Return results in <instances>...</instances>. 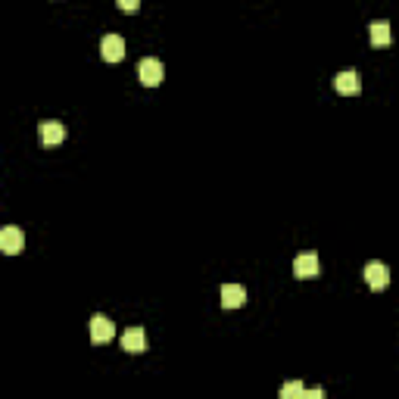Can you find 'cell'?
I'll use <instances>...</instances> for the list:
<instances>
[{
    "label": "cell",
    "instance_id": "7",
    "mask_svg": "<svg viewBox=\"0 0 399 399\" xmlns=\"http://www.w3.org/2000/svg\"><path fill=\"white\" fill-rule=\"evenodd\" d=\"M334 88H337V94H343V97H356L358 91H362V82H358V72H352V69L340 72L337 78H334Z\"/></svg>",
    "mask_w": 399,
    "mask_h": 399
},
{
    "label": "cell",
    "instance_id": "10",
    "mask_svg": "<svg viewBox=\"0 0 399 399\" xmlns=\"http://www.w3.org/2000/svg\"><path fill=\"white\" fill-rule=\"evenodd\" d=\"M368 34H372V44H374V47H387V44L393 41L390 22H384V19H374L372 25H368Z\"/></svg>",
    "mask_w": 399,
    "mask_h": 399
},
{
    "label": "cell",
    "instance_id": "4",
    "mask_svg": "<svg viewBox=\"0 0 399 399\" xmlns=\"http://www.w3.org/2000/svg\"><path fill=\"white\" fill-rule=\"evenodd\" d=\"M115 337V325L109 321L106 315H94L91 318V343H109V340Z\"/></svg>",
    "mask_w": 399,
    "mask_h": 399
},
{
    "label": "cell",
    "instance_id": "5",
    "mask_svg": "<svg viewBox=\"0 0 399 399\" xmlns=\"http://www.w3.org/2000/svg\"><path fill=\"white\" fill-rule=\"evenodd\" d=\"M22 247H25V234H22L16 225H10V228L0 231V250L7 253V256H16V253H22Z\"/></svg>",
    "mask_w": 399,
    "mask_h": 399
},
{
    "label": "cell",
    "instance_id": "14",
    "mask_svg": "<svg viewBox=\"0 0 399 399\" xmlns=\"http://www.w3.org/2000/svg\"><path fill=\"white\" fill-rule=\"evenodd\" d=\"M303 396H309V399H318V396H325V390H321V387H315V390H306Z\"/></svg>",
    "mask_w": 399,
    "mask_h": 399
},
{
    "label": "cell",
    "instance_id": "6",
    "mask_svg": "<svg viewBox=\"0 0 399 399\" xmlns=\"http://www.w3.org/2000/svg\"><path fill=\"white\" fill-rule=\"evenodd\" d=\"M38 137H41L44 147H56V144H62V137H66V128H62L56 119H44V122L38 125Z\"/></svg>",
    "mask_w": 399,
    "mask_h": 399
},
{
    "label": "cell",
    "instance_id": "1",
    "mask_svg": "<svg viewBox=\"0 0 399 399\" xmlns=\"http://www.w3.org/2000/svg\"><path fill=\"white\" fill-rule=\"evenodd\" d=\"M137 78H141V84H147V88H156V84L163 82V62L153 60V56L141 60L137 62Z\"/></svg>",
    "mask_w": 399,
    "mask_h": 399
},
{
    "label": "cell",
    "instance_id": "8",
    "mask_svg": "<svg viewBox=\"0 0 399 399\" xmlns=\"http://www.w3.org/2000/svg\"><path fill=\"white\" fill-rule=\"evenodd\" d=\"M293 275L309 281V277H318V256L315 253H303V256L293 259Z\"/></svg>",
    "mask_w": 399,
    "mask_h": 399
},
{
    "label": "cell",
    "instance_id": "12",
    "mask_svg": "<svg viewBox=\"0 0 399 399\" xmlns=\"http://www.w3.org/2000/svg\"><path fill=\"white\" fill-rule=\"evenodd\" d=\"M303 393H306V387H303V384H299V380H290V384H284V387H281V396H284V399H293V396H303Z\"/></svg>",
    "mask_w": 399,
    "mask_h": 399
},
{
    "label": "cell",
    "instance_id": "9",
    "mask_svg": "<svg viewBox=\"0 0 399 399\" xmlns=\"http://www.w3.org/2000/svg\"><path fill=\"white\" fill-rule=\"evenodd\" d=\"M122 350L131 352V356L147 350V334H144V328H128V331L122 334Z\"/></svg>",
    "mask_w": 399,
    "mask_h": 399
},
{
    "label": "cell",
    "instance_id": "3",
    "mask_svg": "<svg viewBox=\"0 0 399 399\" xmlns=\"http://www.w3.org/2000/svg\"><path fill=\"white\" fill-rule=\"evenodd\" d=\"M362 275H365V284L372 287V290H384V287L390 284V269H387L384 262H368Z\"/></svg>",
    "mask_w": 399,
    "mask_h": 399
},
{
    "label": "cell",
    "instance_id": "11",
    "mask_svg": "<svg viewBox=\"0 0 399 399\" xmlns=\"http://www.w3.org/2000/svg\"><path fill=\"white\" fill-rule=\"evenodd\" d=\"M247 299V290L240 284H225L222 287V306L225 309H240Z\"/></svg>",
    "mask_w": 399,
    "mask_h": 399
},
{
    "label": "cell",
    "instance_id": "2",
    "mask_svg": "<svg viewBox=\"0 0 399 399\" xmlns=\"http://www.w3.org/2000/svg\"><path fill=\"white\" fill-rule=\"evenodd\" d=\"M125 54H128V50H125V38H122V34H106V38L100 41V56L106 62L125 60Z\"/></svg>",
    "mask_w": 399,
    "mask_h": 399
},
{
    "label": "cell",
    "instance_id": "13",
    "mask_svg": "<svg viewBox=\"0 0 399 399\" xmlns=\"http://www.w3.org/2000/svg\"><path fill=\"white\" fill-rule=\"evenodd\" d=\"M119 3V10H125V13H135L137 7H141V0H115Z\"/></svg>",
    "mask_w": 399,
    "mask_h": 399
}]
</instances>
